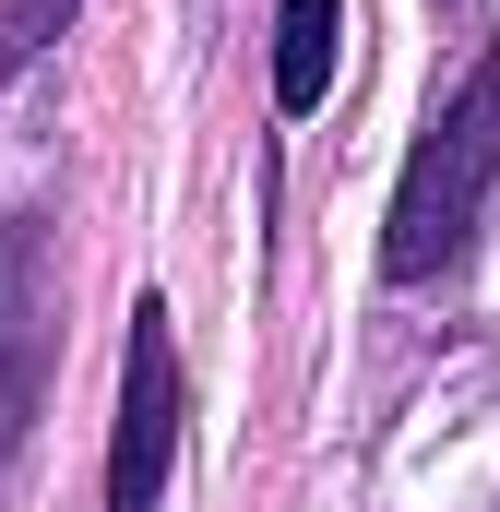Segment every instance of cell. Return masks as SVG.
<instances>
[{
    "mask_svg": "<svg viewBox=\"0 0 500 512\" xmlns=\"http://www.w3.org/2000/svg\"><path fill=\"white\" fill-rule=\"evenodd\" d=\"M489 179H500V48L429 108V131L405 143L393 215H381V274H393V286L453 274L465 239H477V215H489Z\"/></svg>",
    "mask_w": 500,
    "mask_h": 512,
    "instance_id": "6da1fadb",
    "label": "cell"
},
{
    "mask_svg": "<svg viewBox=\"0 0 500 512\" xmlns=\"http://www.w3.org/2000/svg\"><path fill=\"white\" fill-rule=\"evenodd\" d=\"M167 477H179V334L167 310L143 298L120 346V429H108V512H167Z\"/></svg>",
    "mask_w": 500,
    "mask_h": 512,
    "instance_id": "7a4b0ae2",
    "label": "cell"
},
{
    "mask_svg": "<svg viewBox=\"0 0 500 512\" xmlns=\"http://www.w3.org/2000/svg\"><path fill=\"white\" fill-rule=\"evenodd\" d=\"M48 346H60V286H48V215H0V465L24 453L48 405Z\"/></svg>",
    "mask_w": 500,
    "mask_h": 512,
    "instance_id": "3957f363",
    "label": "cell"
},
{
    "mask_svg": "<svg viewBox=\"0 0 500 512\" xmlns=\"http://www.w3.org/2000/svg\"><path fill=\"white\" fill-rule=\"evenodd\" d=\"M334 48H346V0H286L274 12V108L310 120L334 96Z\"/></svg>",
    "mask_w": 500,
    "mask_h": 512,
    "instance_id": "277c9868",
    "label": "cell"
},
{
    "mask_svg": "<svg viewBox=\"0 0 500 512\" xmlns=\"http://www.w3.org/2000/svg\"><path fill=\"white\" fill-rule=\"evenodd\" d=\"M72 12H84V0H0V84H12V72H24V60H36Z\"/></svg>",
    "mask_w": 500,
    "mask_h": 512,
    "instance_id": "5b68a950",
    "label": "cell"
}]
</instances>
